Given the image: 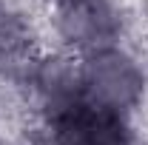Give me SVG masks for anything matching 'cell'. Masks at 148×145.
Here are the masks:
<instances>
[{"instance_id":"cell-1","label":"cell","mask_w":148,"mask_h":145,"mask_svg":"<svg viewBox=\"0 0 148 145\" xmlns=\"http://www.w3.org/2000/svg\"><path fill=\"white\" fill-rule=\"evenodd\" d=\"M57 145H128V131L114 108L66 94L54 111Z\"/></svg>"},{"instance_id":"cell-2","label":"cell","mask_w":148,"mask_h":145,"mask_svg":"<svg viewBox=\"0 0 148 145\" xmlns=\"http://www.w3.org/2000/svg\"><path fill=\"white\" fill-rule=\"evenodd\" d=\"M88 88H91V103L106 105V108H120L123 100H131V94L137 88V77L131 71V66H125L123 57H97L88 71Z\"/></svg>"},{"instance_id":"cell-3","label":"cell","mask_w":148,"mask_h":145,"mask_svg":"<svg viewBox=\"0 0 148 145\" xmlns=\"http://www.w3.org/2000/svg\"><path fill=\"white\" fill-rule=\"evenodd\" d=\"M63 29L69 37H77L80 43H100V37L108 31V12L100 0H66L63 12Z\"/></svg>"}]
</instances>
